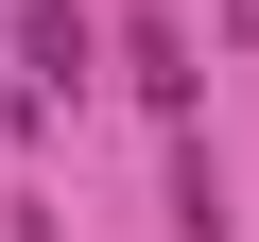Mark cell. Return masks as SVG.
Instances as JSON below:
<instances>
[{
    "mask_svg": "<svg viewBox=\"0 0 259 242\" xmlns=\"http://www.w3.org/2000/svg\"><path fill=\"white\" fill-rule=\"evenodd\" d=\"M18 69H35V87H87V18H69V0L18 18Z\"/></svg>",
    "mask_w": 259,
    "mask_h": 242,
    "instance_id": "6da1fadb",
    "label": "cell"
},
{
    "mask_svg": "<svg viewBox=\"0 0 259 242\" xmlns=\"http://www.w3.org/2000/svg\"><path fill=\"white\" fill-rule=\"evenodd\" d=\"M121 52H139V104H156V121H190V35H173V18H139Z\"/></svg>",
    "mask_w": 259,
    "mask_h": 242,
    "instance_id": "7a4b0ae2",
    "label": "cell"
}]
</instances>
